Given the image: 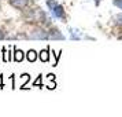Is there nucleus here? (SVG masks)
I'll list each match as a JSON object with an SVG mask.
<instances>
[{
  "label": "nucleus",
  "instance_id": "1",
  "mask_svg": "<svg viewBox=\"0 0 122 117\" xmlns=\"http://www.w3.org/2000/svg\"><path fill=\"white\" fill-rule=\"evenodd\" d=\"M47 6L50 7L51 12L54 14V17L56 18H65V10L61 4H58L55 0H48L47 1Z\"/></svg>",
  "mask_w": 122,
  "mask_h": 117
},
{
  "label": "nucleus",
  "instance_id": "2",
  "mask_svg": "<svg viewBox=\"0 0 122 117\" xmlns=\"http://www.w3.org/2000/svg\"><path fill=\"white\" fill-rule=\"evenodd\" d=\"M10 3L15 8H23V7L28 4V0H10Z\"/></svg>",
  "mask_w": 122,
  "mask_h": 117
},
{
  "label": "nucleus",
  "instance_id": "3",
  "mask_svg": "<svg viewBox=\"0 0 122 117\" xmlns=\"http://www.w3.org/2000/svg\"><path fill=\"white\" fill-rule=\"evenodd\" d=\"M23 59V52L21 50H15V54H14V61L15 62H21Z\"/></svg>",
  "mask_w": 122,
  "mask_h": 117
},
{
  "label": "nucleus",
  "instance_id": "4",
  "mask_svg": "<svg viewBox=\"0 0 122 117\" xmlns=\"http://www.w3.org/2000/svg\"><path fill=\"white\" fill-rule=\"evenodd\" d=\"M36 58H37L36 51H34V50H30V51L28 52V61H29V62H34V61H36Z\"/></svg>",
  "mask_w": 122,
  "mask_h": 117
},
{
  "label": "nucleus",
  "instance_id": "5",
  "mask_svg": "<svg viewBox=\"0 0 122 117\" xmlns=\"http://www.w3.org/2000/svg\"><path fill=\"white\" fill-rule=\"evenodd\" d=\"M48 58H50V55H48V50H44L40 52V59L43 62H47L48 61Z\"/></svg>",
  "mask_w": 122,
  "mask_h": 117
},
{
  "label": "nucleus",
  "instance_id": "6",
  "mask_svg": "<svg viewBox=\"0 0 122 117\" xmlns=\"http://www.w3.org/2000/svg\"><path fill=\"white\" fill-rule=\"evenodd\" d=\"M33 85H40V88H43V85H41V76H39V78L33 83Z\"/></svg>",
  "mask_w": 122,
  "mask_h": 117
},
{
  "label": "nucleus",
  "instance_id": "7",
  "mask_svg": "<svg viewBox=\"0 0 122 117\" xmlns=\"http://www.w3.org/2000/svg\"><path fill=\"white\" fill-rule=\"evenodd\" d=\"M114 4H115L117 7H119L122 10V0H114Z\"/></svg>",
  "mask_w": 122,
  "mask_h": 117
},
{
  "label": "nucleus",
  "instance_id": "8",
  "mask_svg": "<svg viewBox=\"0 0 122 117\" xmlns=\"http://www.w3.org/2000/svg\"><path fill=\"white\" fill-rule=\"evenodd\" d=\"M117 21V23H119V25H122V15H117L115 18H114Z\"/></svg>",
  "mask_w": 122,
  "mask_h": 117
},
{
  "label": "nucleus",
  "instance_id": "9",
  "mask_svg": "<svg viewBox=\"0 0 122 117\" xmlns=\"http://www.w3.org/2000/svg\"><path fill=\"white\" fill-rule=\"evenodd\" d=\"M0 88H3V77L0 76Z\"/></svg>",
  "mask_w": 122,
  "mask_h": 117
},
{
  "label": "nucleus",
  "instance_id": "10",
  "mask_svg": "<svg viewBox=\"0 0 122 117\" xmlns=\"http://www.w3.org/2000/svg\"><path fill=\"white\" fill-rule=\"evenodd\" d=\"M3 37H4V33H3V32L0 30V39H3Z\"/></svg>",
  "mask_w": 122,
  "mask_h": 117
}]
</instances>
